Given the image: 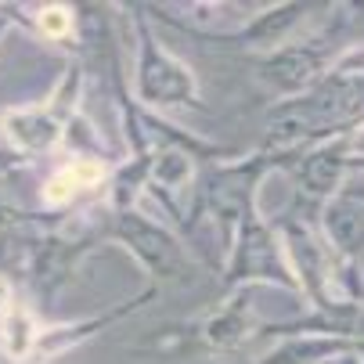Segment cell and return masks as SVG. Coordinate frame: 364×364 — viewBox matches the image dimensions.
<instances>
[{"label": "cell", "instance_id": "cell-1", "mask_svg": "<svg viewBox=\"0 0 364 364\" xmlns=\"http://www.w3.org/2000/svg\"><path fill=\"white\" fill-rule=\"evenodd\" d=\"M101 181H105V166L94 163V159H76V163H69L65 170H58L55 177L47 181L43 198H47L50 205H62V202H69L76 191L97 188Z\"/></svg>", "mask_w": 364, "mask_h": 364}, {"label": "cell", "instance_id": "cell-2", "mask_svg": "<svg viewBox=\"0 0 364 364\" xmlns=\"http://www.w3.org/2000/svg\"><path fill=\"white\" fill-rule=\"evenodd\" d=\"M4 127L22 148H47V144H55V137H58L55 123L36 119V116H8Z\"/></svg>", "mask_w": 364, "mask_h": 364}, {"label": "cell", "instance_id": "cell-3", "mask_svg": "<svg viewBox=\"0 0 364 364\" xmlns=\"http://www.w3.org/2000/svg\"><path fill=\"white\" fill-rule=\"evenodd\" d=\"M4 346H8L11 357H26V353H29V346H33V321H29L26 314H15V318L8 321V339H4Z\"/></svg>", "mask_w": 364, "mask_h": 364}, {"label": "cell", "instance_id": "cell-4", "mask_svg": "<svg viewBox=\"0 0 364 364\" xmlns=\"http://www.w3.org/2000/svg\"><path fill=\"white\" fill-rule=\"evenodd\" d=\"M40 29H43L47 36H55V40L69 36V29H73L69 8H43V11H40Z\"/></svg>", "mask_w": 364, "mask_h": 364}]
</instances>
